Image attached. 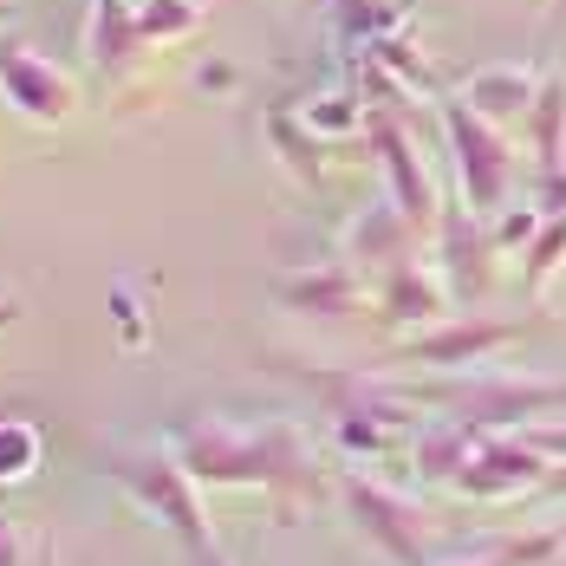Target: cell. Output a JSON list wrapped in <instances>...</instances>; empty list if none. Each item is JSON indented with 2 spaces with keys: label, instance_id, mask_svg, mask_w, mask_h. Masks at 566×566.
I'll return each instance as SVG.
<instances>
[{
  "label": "cell",
  "instance_id": "3957f363",
  "mask_svg": "<svg viewBox=\"0 0 566 566\" xmlns=\"http://www.w3.org/2000/svg\"><path fill=\"white\" fill-rule=\"evenodd\" d=\"M137 489H144V502H157L164 514H176V527L182 534H202V521H196V502L182 495V482H176L170 462H137V469H124Z\"/></svg>",
  "mask_w": 566,
  "mask_h": 566
},
{
  "label": "cell",
  "instance_id": "ba28073f",
  "mask_svg": "<svg viewBox=\"0 0 566 566\" xmlns=\"http://www.w3.org/2000/svg\"><path fill=\"white\" fill-rule=\"evenodd\" d=\"M0 566H13V541L7 534H0Z\"/></svg>",
  "mask_w": 566,
  "mask_h": 566
},
{
  "label": "cell",
  "instance_id": "5b68a950",
  "mask_svg": "<svg viewBox=\"0 0 566 566\" xmlns=\"http://www.w3.org/2000/svg\"><path fill=\"white\" fill-rule=\"evenodd\" d=\"M534 117H541V164L554 170L560 164V124H566V72L547 78V92L534 98Z\"/></svg>",
  "mask_w": 566,
  "mask_h": 566
},
{
  "label": "cell",
  "instance_id": "6da1fadb",
  "mask_svg": "<svg viewBox=\"0 0 566 566\" xmlns=\"http://www.w3.org/2000/svg\"><path fill=\"white\" fill-rule=\"evenodd\" d=\"M0 92H7V105H20L40 124H59L72 112V85L59 78L46 59L27 53V46H0Z\"/></svg>",
  "mask_w": 566,
  "mask_h": 566
},
{
  "label": "cell",
  "instance_id": "277c9868",
  "mask_svg": "<svg viewBox=\"0 0 566 566\" xmlns=\"http://www.w3.org/2000/svg\"><path fill=\"white\" fill-rule=\"evenodd\" d=\"M378 137H385V157H391L397 196H403V216H430V182H423V170L410 164V144H403L397 130H378Z\"/></svg>",
  "mask_w": 566,
  "mask_h": 566
},
{
  "label": "cell",
  "instance_id": "8992f818",
  "mask_svg": "<svg viewBox=\"0 0 566 566\" xmlns=\"http://www.w3.org/2000/svg\"><path fill=\"white\" fill-rule=\"evenodd\" d=\"M469 98L482 112H514V105H527V72H482L469 85Z\"/></svg>",
  "mask_w": 566,
  "mask_h": 566
},
{
  "label": "cell",
  "instance_id": "9c48e42d",
  "mask_svg": "<svg viewBox=\"0 0 566 566\" xmlns=\"http://www.w3.org/2000/svg\"><path fill=\"white\" fill-rule=\"evenodd\" d=\"M560 7H566V0H560Z\"/></svg>",
  "mask_w": 566,
  "mask_h": 566
},
{
  "label": "cell",
  "instance_id": "52a82bcc",
  "mask_svg": "<svg viewBox=\"0 0 566 566\" xmlns=\"http://www.w3.org/2000/svg\"><path fill=\"white\" fill-rule=\"evenodd\" d=\"M40 455V437L27 423H0V475H27Z\"/></svg>",
  "mask_w": 566,
  "mask_h": 566
},
{
  "label": "cell",
  "instance_id": "7a4b0ae2",
  "mask_svg": "<svg viewBox=\"0 0 566 566\" xmlns=\"http://www.w3.org/2000/svg\"><path fill=\"white\" fill-rule=\"evenodd\" d=\"M450 137H455V157H462V176H469V196L475 209H495L502 189H509V164H502V144L475 124V117L450 105Z\"/></svg>",
  "mask_w": 566,
  "mask_h": 566
}]
</instances>
